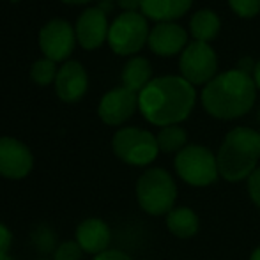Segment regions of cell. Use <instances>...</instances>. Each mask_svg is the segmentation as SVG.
<instances>
[{
	"label": "cell",
	"mask_w": 260,
	"mask_h": 260,
	"mask_svg": "<svg viewBox=\"0 0 260 260\" xmlns=\"http://www.w3.org/2000/svg\"><path fill=\"white\" fill-rule=\"evenodd\" d=\"M197 103V90L182 76L165 75L138 94V110L147 122L157 127L175 126L191 115Z\"/></svg>",
	"instance_id": "cell-1"
},
{
	"label": "cell",
	"mask_w": 260,
	"mask_h": 260,
	"mask_svg": "<svg viewBox=\"0 0 260 260\" xmlns=\"http://www.w3.org/2000/svg\"><path fill=\"white\" fill-rule=\"evenodd\" d=\"M257 85L251 75L230 69L218 73L202 89V106L218 120H236L251 112L257 101Z\"/></svg>",
	"instance_id": "cell-2"
},
{
	"label": "cell",
	"mask_w": 260,
	"mask_h": 260,
	"mask_svg": "<svg viewBox=\"0 0 260 260\" xmlns=\"http://www.w3.org/2000/svg\"><path fill=\"white\" fill-rule=\"evenodd\" d=\"M216 161L219 177L226 182L248 181L258 168L260 131L248 126L232 127L216 152Z\"/></svg>",
	"instance_id": "cell-3"
},
{
	"label": "cell",
	"mask_w": 260,
	"mask_h": 260,
	"mask_svg": "<svg viewBox=\"0 0 260 260\" xmlns=\"http://www.w3.org/2000/svg\"><path fill=\"white\" fill-rule=\"evenodd\" d=\"M137 202L151 216H167L175 207L177 184L174 175L161 167L147 168L137 181Z\"/></svg>",
	"instance_id": "cell-4"
},
{
	"label": "cell",
	"mask_w": 260,
	"mask_h": 260,
	"mask_svg": "<svg viewBox=\"0 0 260 260\" xmlns=\"http://www.w3.org/2000/svg\"><path fill=\"white\" fill-rule=\"evenodd\" d=\"M175 174L193 188H206L219 179L216 154L206 145L188 144L174 159Z\"/></svg>",
	"instance_id": "cell-5"
},
{
	"label": "cell",
	"mask_w": 260,
	"mask_h": 260,
	"mask_svg": "<svg viewBox=\"0 0 260 260\" xmlns=\"http://www.w3.org/2000/svg\"><path fill=\"white\" fill-rule=\"evenodd\" d=\"M113 154L131 167H147L159 154L156 135L142 127H120L112 138Z\"/></svg>",
	"instance_id": "cell-6"
},
{
	"label": "cell",
	"mask_w": 260,
	"mask_h": 260,
	"mask_svg": "<svg viewBox=\"0 0 260 260\" xmlns=\"http://www.w3.org/2000/svg\"><path fill=\"white\" fill-rule=\"evenodd\" d=\"M149 23L142 13H122L110 25L108 43L117 55L138 53L149 41Z\"/></svg>",
	"instance_id": "cell-7"
},
{
	"label": "cell",
	"mask_w": 260,
	"mask_h": 260,
	"mask_svg": "<svg viewBox=\"0 0 260 260\" xmlns=\"http://www.w3.org/2000/svg\"><path fill=\"white\" fill-rule=\"evenodd\" d=\"M181 76L193 87H206L218 76V55L211 43L189 41L179 57Z\"/></svg>",
	"instance_id": "cell-8"
},
{
	"label": "cell",
	"mask_w": 260,
	"mask_h": 260,
	"mask_svg": "<svg viewBox=\"0 0 260 260\" xmlns=\"http://www.w3.org/2000/svg\"><path fill=\"white\" fill-rule=\"evenodd\" d=\"M34 167V156L23 142L0 137V175L11 181L25 179Z\"/></svg>",
	"instance_id": "cell-9"
},
{
	"label": "cell",
	"mask_w": 260,
	"mask_h": 260,
	"mask_svg": "<svg viewBox=\"0 0 260 260\" xmlns=\"http://www.w3.org/2000/svg\"><path fill=\"white\" fill-rule=\"evenodd\" d=\"M76 34L64 20H52L39 32V46L46 58L53 62L64 60L75 48Z\"/></svg>",
	"instance_id": "cell-10"
},
{
	"label": "cell",
	"mask_w": 260,
	"mask_h": 260,
	"mask_svg": "<svg viewBox=\"0 0 260 260\" xmlns=\"http://www.w3.org/2000/svg\"><path fill=\"white\" fill-rule=\"evenodd\" d=\"M137 110L138 94L131 92L126 87H117V89L106 92L98 106L100 119L108 126H120V124L127 122Z\"/></svg>",
	"instance_id": "cell-11"
},
{
	"label": "cell",
	"mask_w": 260,
	"mask_h": 260,
	"mask_svg": "<svg viewBox=\"0 0 260 260\" xmlns=\"http://www.w3.org/2000/svg\"><path fill=\"white\" fill-rule=\"evenodd\" d=\"M147 45L157 57H175L188 46V32L175 21L156 23L149 34Z\"/></svg>",
	"instance_id": "cell-12"
},
{
	"label": "cell",
	"mask_w": 260,
	"mask_h": 260,
	"mask_svg": "<svg viewBox=\"0 0 260 260\" xmlns=\"http://www.w3.org/2000/svg\"><path fill=\"white\" fill-rule=\"evenodd\" d=\"M110 25L106 14L100 7H89L80 14L76 21V41L85 50H96L108 41Z\"/></svg>",
	"instance_id": "cell-13"
},
{
	"label": "cell",
	"mask_w": 260,
	"mask_h": 260,
	"mask_svg": "<svg viewBox=\"0 0 260 260\" xmlns=\"http://www.w3.org/2000/svg\"><path fill=\"white\" fill-rule=\"evenodd\" d=\"M75 241L80 244L85 253L100 255L103 251L110 250V241H112V230L108 223L100 218H87L76 226Z\"/></svg>",
	"instance_id": "cell-14"
},
{
	"label": "cell",
	"mask_w": 260,
	"mask_h": 260,
	"mask_svg": "<svg viewBox=\"0 0 260 260\" xmlns=\"http://www.w3.org/2000/svg\"><path fill=\"white\" fill-rule=\"evenodd\" d=\"M87 73L83 69L82 64L78 62H66L57 73L55 78V89L62 101L66 103H73L83 98V94L87 92Z\"/></svg>",
	"instance_id": "cell-15"
},
{
	"label": "cell",
	"mask_w": 260,
	"mask_h": 260,
	"mask_svg": "<svg viewBox=\"0 0 260 260\" xmlns=\"http://www.w3.org/2000/svg\"><path fill=\"white\" fill-rule=\"evenodd\" d=\"M191 6L193 0H142L140 13L156 23H165L182 18Z\"/></svg>",
	"instance_id": "cell-16"
},
{
	"label": "cell",
	"mask_w": 260,
	"mask_h": 260,
	"mask_svg": "<svg viewBox=\"0 0 260 260\" xmlns=\"http://www.w3.org/2000/svg\"><path fill=\"white\" fill-rule=\"evenodd\" d=\"M165 223L167 229L172 236L179 237V239H191L197 236L200 229V218L191 207L179 206L174 207L167 216H165Z\"/></svg>",
	"instance_id": "cell-17"
},
{
	"label": "cell",
	"mask_w": 260,
	"mask_h": 260,
	"mask_svg": "<svg viewBox=\"0 0 260 260\" xmlns=\"http://www.w3.org/2000/svg\"><path fill=\"white\" fill-rule=\"evenodd\" d=\"M152 82L151 62L145 57H131L122 69V87L140 94Z\"/></svg>",
	"instance_id": "cell-18"
},
{
	"label": "cell",
	"mask_w": 260,
	"mask_h": 260,
	"mask_svg": "<svg viewBox=\"0 0 260 260\" xmlns=\"http://www.w3.org/2000/svg\"><path fill=\"white\" fill-rule=\"evenodd\" d=\"M219 28H221V20L209 7L193 13L191 20H189V34H191L193 41L211 43L212 39L218 38Z\"/></svg>",
	"instance_id": "cell-19"
},
{
	"label": "cell",
	"mask_w": 260,
	"mask_h": 260,
	"mask_svg": "<svg viewBox=\"0 0 260 260\" xmlns=\"http://www.w3.org/2000/svg\"><path fill=\"white\" fill-rule=\"evenodd\" d=\"M156 140H157L159 152H163V154H179L188 145V131L181 124L165 126L159 127V131L156 135Z\"/></svg>",
	"instance_id": "cell-20"
},
{
	"label": "cell",
	"mask_w": 260,
	"mask_h": 260,
	"mask_svg": "<svg viewBox=\"0 0 260 260\" xmlns=\"http://www.w3.org/2000/svg\"><path fill=\"white\" fill-rule=\"evenodd\" d=\"M57 68L55 62L50 58H43V60L34 62L30 69V76L38 85H50L55 78H57Z\"/></svg>",
	"instance_id": "cell-21"
},
{
	"label": "cell",
	"mask_w": 260,
	"mask_h": 260,
	"mask_svg": "<svg viewBox=\"0 0 260 260\" xmlns=\"http://www.w3.org/2000/svg\"><path fill=\"white\" fill-rule=\"evenodd\" d=\"M230 9L239 18L250 20L260 13V0H226Z\"/></svg>",
	"instance_id": "cell-22"
},
{
	"label": "cell",
	"mask_w": 260,
	"mask_h": 260,
	"mask_svg": "<svg viewBox=\"0 0 260 260\" xmlns=\"http://www.w3.org/2000/svg\"><path fill=\"white\" fill-rule=\"evenodd\" d=\"M83 250L76 241H64L53 251V260H82Z\"/></svg>",
	"instance_id": "cell-23"
},
{
	"label": "cell",
	"mask_w": 260,
	"mask_h": 260,
	"mask_svg": "<svg viewBox=\"0 0 260 260\" xmlns=\"http://www.w3.org/2000/svg\"><path fill=\"white\" fill-rule=\"evenodd\" d=\"M246 186H248V195H250L251 202L260 209V165L257 170L248 177Z\"/></svg>",
	"instance_id": "cell-24"
},
{
	"label": "cell",
	"mask_w": 260,
	"mask_h": 260,
	"mask_svg": "<svg viewBox=\"0 0 260 260\" xmlns=\"http://www.w3.org/2000/svg\"><path fill=\"white\" fill-rule=\"evenodd\" d=\"M11 244H13V232L9 230V226L0 223V255L9 253Z\"/></svg>",
	"instance_id": "cell-25"
},
{
	"label": "cell",
	"mask_w": 260,
	"mask_h": 260,
	"mask_svg": "<svg viewBox=\"0 0 260 260\" xmlns=\"http://www.w3.org/2000/svg\"><path fill=\"white\" fill-rule=\"evenodd\" d=\"M92 260H133L129 257L127 253H124V251H120V250H106L103 251V253H100V255H96Z\"/></svg>",
	"instance_id": "cell-26"
},
{
	"label": "cell",
	"mask_w": 260,
	"mask_h": 260,
	"mask_svg": "<svg viewBox=\"0 0 260 260\" xmlns=\"http://www.w3.org/2000/svg\"><path fill=\"white\" fill-rule=\"evenodd\" d=\"M117 4L124 13H138L142 7V0H117Z\"/></svg>",
	"instance_id": "cell-27"
},
{
	"label": "cell",
	"mask_w": 260,
	"mask_h": 260,
	"mask_svg": "<svg viewBox=\"0 0 260 260\" xmlns=\"http://www.w3.org/2000/svg\"><path fill=\"white\" fill-rule=\"evenodd\" d=\"M255 64H257V62H253V58L246 57V58H241V60L237 62V68L236 69H239V71L246 73V75H253Z\"/></svg>",
	"instance_id": "cell-28"
},
{
	"label": "cell",
	"mask_w": 260,
	"mask_h": 260,
	"mask_svg": "<svg viewBox=\"0 0 260 260\" xmlns=\"http://www.w3.org/2000/svg\"><path fill=\"white\" fill-rule=\"evenodd\" d=\"M251 78H253L255 85H257V89L260 90V60L255 64V69H253V75H251Z\"/></svg>",
	"instance_id": "cell-29"
},
{
	"label": "cell",
	"mask_w": 260,
	"mask_h": 260,
	"mask_svg": "<svg viewBox=\"0 0 260 260\" xmlns=\"http://www.w3.org/2000/svg\"><path fill=\"white\" fill-rule=\"evenodd\" d=\"M98 7H100V9L103 11V13L106 14V13H110V11H112L113 2H112V0H101V2H100V6H98Z\"/></svg>",
	"instance_id": "cell-30"
},
{
	"label": "cell",
	"mask_w": 260,
	"mask_h": 260,
	"mask_svg": "<svg viewBox=\"0 0 260 260\" xmlns=\"http://www.w3.org/2000/svg\"><path fill=\"white\" fill-rule=\"evenodd\" d=\"M250 260H260V246H258V248H255V250L251 251Z\"/></svg>",
	"instance_id": "cell-31"
},
{
	"label": "cell",
	"mask_w": 260,
	"mask_h": 260,
	"mask_svg": "<svg viewBox=\"0 0 260 260\" xmlns=\"http://www.w3.org/2000/svg\"><path fill=\"white\" fill-rule=\"evenodd\" d=\"M62 2H66V4H87V2H90V0H62Z\"/></svg>",
	"instance_id": "cell-32"
},
{
	"label": "cell",
	"mask_w": 260,
	"mask_h": 260,
	"mask_svg": "<svg viewBox=\"0 0 260 260\" xmlns=\"http://www.w3.org/2000/svg\"><path fill=\"white\" fill-rule=\"evenodd\" d=\"M0 260H14V258H11L9 255H0Z\"/></svg>",
	"instance_id": "cell-33"
},
{
	"label": "cell",
	"mask_w": 260,
	"mask_h": 260,
	"mask_svg": "<svg viewBox=\"0 0 260 260\" xmlns=\"http://www.w3.org/2000/svg\"><path fill=\"white\" fill-rule=\"evenodd\" d=\"M258 122H260V108H258Z\"/></svg>",
	"instance_id": "cell-34"
},
{
	"label": "cell",
	"mask_w": 260,
	"mask_h": 260,
	"mask_svg": "<svg viewBox=\"0 0 260 260\" xmlns=\"http://www.w3.org/2000/svg\"><path fill=\"white\" fill-rule=\"evenodd\" d=\"M39 260H45V258H39Z\"/></svg>",
	"instance_id": "cell-35"
}]
</instances>
